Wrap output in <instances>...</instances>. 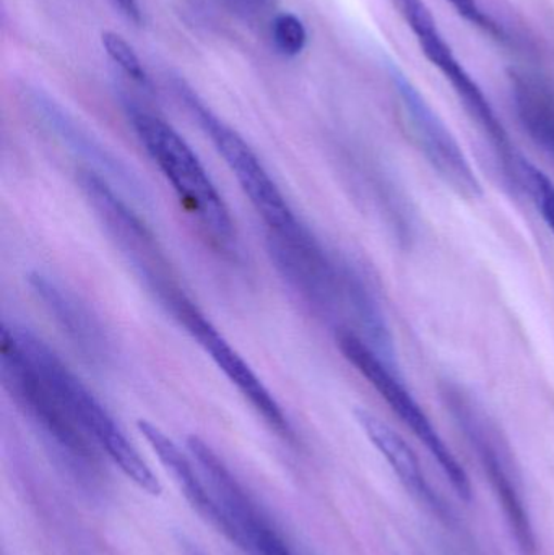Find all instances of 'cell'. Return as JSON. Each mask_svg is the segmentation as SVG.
Here are the masks:
<instances>
[{"mask_svg": "<svg viewBox=\"0 0 554 555\" xmlns=\"http://www.w3.org/2000/svg\"><path fill=\"white\" fill-rule=\"evenodd\" d=\"M129 120L189 217L211 246L231 253L236 247V230L230 208L197 153L171 124L149 111L129 107Z\"/></svg>", "mask_w": 554, "mask_h": 555, "instance_id": "6da1fadb", "label": "cell"}, {"mask_svg": "<svg viewBox=\"0 0 554 555\" xmlns=\"http://www.w3.org/2000/svg\"><path fill=\"white\" fill-rule=\"evenodd\" d=\"M29 364L54 391L78 426L96 443L98 449L137 486L150 495L163 492L162 482L137 452L119 424L88 390L87 385L64 364L61 358L35 333L18 325L3 323Z\"/></svg>", "mask_w": 554, "mask_h": 555, "instance_id": "7a4b0ae2", "label": "cell"}, {"mask_svg": "<svg viewBox=\"0 0 554 555\" xmlns=\"http://www.w3.org/2000/svg\"><path fill=\"white\" fill-rule=\"evenodd\" d=\"M0 365L3 387L20 411L74 472L93 476L100 465L101 450L78 426L3 328Z\"/></svg>", "mask_w": 554, "mask_h": 555, "instance_id": "3957f363", "label": "cell"}, {"mask_svg": "<svg viewBox=\"0 0 554 555\" xmlns=\"http://www.w3.org/2000/svg\"><path fill=\"white\" fill-rule=\"evenodd\" d=\"M176 93L233 172L241 191L262 218L267 233H280L298 227L301 218L293 210L282 189L243 135L215 114L184 81H176Z\"/></svg>", "mask_w": 554, "mask_h": 555, "instance_id": "277c9868", "label": "cell"}, {"mask_svg": "<svg viewBox=\"0 0 554 555\" xmlns=\"http://www.w3.org/2000/svg\"><path fill=\"white\" fill-rule=\"evenodd\" d=\"M338 348L348 362L366 378L368 384L386 401L394 414L412 430L413 436L431 453L459 498L472 501V482L458 456L449 449L422 404L413 397L405 382L394 369V362L384 358L370 343L351 332H337Z\"/></svg>", "mask_w": 554, "mask_h": 555, "instance_id": "5b68a950", "label": "cell"}, {"mask_svg": "<svg viewBox=\"0 0 554 555\" xmlns=\"http://www.w3.org/2000/svg\"><path fill=\"white\" fill-rule=\"evenodd\" d=\"M397 12L405 20L409 28L415 35L423 54L435 67L439 68L446 80L452 85L459 100L464 104L467 113L477 120L485 133L490 137L497 152L503 158L506 168L513 169L520 156L514 150L510 135L504 129L498 114L494 113L490 100L485 96L484 90L477 81L465 70L464 65L455 57L449 42L442 36L431 10L425 0H390Z\"/></svg>", "mask_w": 554, "mask_h": 555, "instance_id": "8992f818", "label": "cell"}, {"mask_svg": "<svg viewBox=\"0 0 554 555\" xmlns=\"http://www.w3.org/2000/svg\"><path fill=\"white\" fill-rule=\"evenodd\" d=\"M442 397L455 423L464 430L472 447L477 452L485 473L490 478L494 494L503 507L504 517L513 531L514 540L523 555H537L536 531L527 512L526 502L517 488L516 479L510 468L506 453L498 442L497 433L490 421L478 410L477 404L461 390L458 385L448 384L442 387Z\"/></svg>", "mask_w": 554, "mask_h": 555, "instance_id": "52a82bcc", "label": "cell"}, {"mask_svg": "<svg viewBox=\"0 0 554 555\" xmlns=\"http://www.w3.org/2000/svg\"><path fill=\"white\" fill-rule=\"evenodd\" d=\"M390 77L399 96L407 132L426 162L455 194L468 201L481 197L484 188L480 179L445 120L399 68H392Z\"/></svg>", "mask_w": 554, "mask_h": 555, "instance_id": "ba28073f", "label": "cell"}, {"mask_svg": "<svg viewBox=\"0 0 554 555\" xmlns=\"http://www.w3.org/2000/svg\"><path fill=\"white\" fill-rule=\"evenodd\" d=\"M29 286L85 361L96 367L109 364L113 358L109 336L101 320L77 294L42 273L29 275Z\"/></svg>", "mask_w": 554, "mask_h": 555, "instance_id": "9c48e42d", "label": "cell"}, {"mask_svg": "<svg viewBox=\"0 0 554 555\" xmlns=\"http://www.w3.org/2000/svg\"><path fill=\"white\" fill-rule=\"evenodd\" d=\"M139 433L146 440L153 452L158 456L166 469L171 473L176 485L181 489L189 504L197 511L204 520H207L211 527L217 528L223 533L231 543L244 550V541L240 531L234 527L233 521L224 514L221 505L218 504L215 495L211 494L210 488H207L204 479L195 472L194 463L191 462L185 453L176 446L175 440L169 439L158 426L149 423V421H139L137 423Z\"/></svg>", "mask_w": 554, "mask_h": 555, "instance_id": "30bf717a", "label": "cell"}, {"mask_svg": "<svg viewBox=\"0 0 554 555\" xmlns=\"http://www.w3.org/2000/svg\"><path fill=\"white\" fill-rule=\"evenodd\" d=\"M211 486L218 504L240 531L244 551L254 555H295L233 473L221 472Z\"/></svg>", "mask_w": 554, "mask_h": 555, "instance_id": "8fae6325", "label": "cell"}, {"mask_svg": "<svg viewBox=\"0 0 554 555\" xmlns=\"http://www.w3.org/2000/svg\"><path fill=\"white\" fill-rule=\"evenodd\" d=\"M355 416L370 442L386 459L397 478L405 486L407 491L412 492L413 498L418 499L422 504L435 511L436 514H445L446 508L441 498L429 485L425 473H423L422 463L415 452L410 449L409 443L392 427L387 426L370 411L357 410Z\"/></svg>", "mask_w": 554, "mask_h": 555, "instance_id": "7c38bea8", "label": "cell"}, {"mask_svg": "<svg viewBox=\"0 0 554 555\" xmlns=\"http://www.w3.org/2000/svg\"><path fill=\"white\" fill-rule=\"evenodd\" d=\"M513 98L520 124L530 139L554 158V90L527 74L513 75Z\"/></svg>", "mask_w": 554, "mask_h": 555, "instance_id": "4fadbf2b", "label": "cell"}, {"mask_svg": "<svg viewBox=\"0 0 554 555\" xmlns=\"http://www.w3.org/2000/svg\"><path fill=\"white\" fill-rule=\"evenodd\" d=\"M270 38L276 52L285 57H298L308 46V29L295 13H276L270 23Z\"/></svg>", "mask_w": 554, "mask_h": 555, "instance_id": "5bb4252c", "label": "cell"}, {"mask_svg": "<svg viewBox=\"0 0 554 555\" xmlns=\"http://www.w3.org/2000/svg\"><path fill=\"white\" fill-rule=\"evenodd\" d=\"M101 46H103L104 52L107 57L127 75L132 78L137 83L146 85L150 83L149 75H146L145 67H143L142 61H140L139 54L132 44H129L124 36H120L116 31H103L101 33Z\"/></svg>", "mask_w": 554, "mask_h": 555, "instance_id": "9a60e30c", "label": "cell"}, {"mask_svg": "<svg viewBox=\"0 0 554 555\" xmlns=\"http://www.w3.org/2000/svg\"><path fill=\"white\" fill-rule=\"evenodd\" d=\"M520 179L526 182L543 221L554 234V182L545 172L540 171L526 159L520 166Z\"/></svg>", "mask_w": 554, "mask_h": 555, "instance_id": "2e32d148", "label": "cell"}, {"mask_svg": "<svg viewBox=\"0 0 554 555\" xmlns=\"http://www.w3.org/2000/svg\"><path fill=\"white\" fill-rule=\"evenodd\" d=\"M452 7H454L455 12L462 16V18L467 20L472 25L477 26V28L484 29L488 35L494 36L498 39L506 38L504 35V29L501 28V25H498L480 5H478L477 0H448Z\"/></svg>", "mask_w": 554, "mask_h": 555, "instance_id": "e0dca14e", "label": "cell"}, {"mask_svg": "<svg viewBox=\"0 0 554 555\" xmlns=\"http://www.w3.org/2000/svg\"><path fill=\"white\" fill-rule=\"evenodd\" d=\"M218 2L231 15L243 20L260 18L275 5V0H218Z\"/></svg>", "mask_w": 554, "mask_h": 555, "instance_id": "ac0fdd59", "label": "cell"}, {"mask_svg": "<svg viewBox=\"0 0 554 555\" xmlns=\"http://www.w3.org/2000/svg\"><path fill=\"white\" fill-rule=\"evenodd\" d=\"M113 3L129 22L136 23L137 26L142 25L143 13L139 0H113Z\"/></svg>", "mask_w": 554, "mask_h": 555, "instance_id": "d6986e66", "label": "cell"}, {"mask_svg": "<svg viewBox=\"0 0 554 555\" xmlns=\"http://www.w3.org/2000/svg\"><path fill=\"white\" fill-rule=\"evenodd\" d=\"M182 553H184V555H205L201 550L188 543H184V546H182Z\"/></svg>", "mask_w": 554, "mask_h": 555, "instance_id": "ffe728a7", "label": "cell"}]
</instances>
